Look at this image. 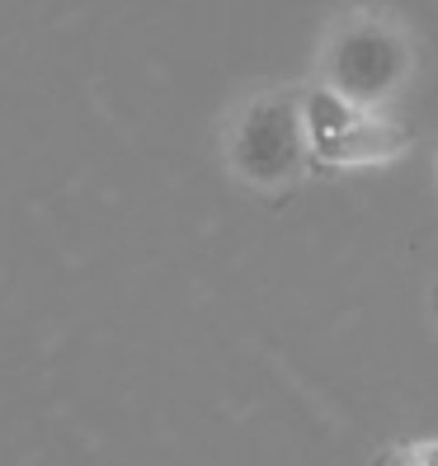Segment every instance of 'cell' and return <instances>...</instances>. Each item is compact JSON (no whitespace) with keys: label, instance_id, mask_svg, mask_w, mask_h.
I'll return each instance as SVG.
<instances>
[{"label":"cell","instance_id":"cell-1","mask_svg":"<svg viewBox=\"0 0 438 466\" xmlns=\"http://www.w3.org/2000/svg\"><path fill=\"white\" fill-rule=\"evenodd\" d=\"M217 160L255 194H288L311 175V137L302 114V86L260 80L231 95L217 118Z\"/></svg>","mask_w":438,"mask_h":466},{"label":"cell","instance_id":"cell-2","mask_svg":"<svg viewBox=\"0 0 438 466\" xmlns=\"http://www.w3.org/2000/svg\"><path fill=\"white\" fill-rule=\"evenodd\" d=\"M420 66V47L410 24L382 5H349L325 19L311 57V86L340 95L353 108L382 114Z\"/></svg>","mask_w":438,"mask_h":466},{"label":"cell","instance_id":"cell-3","mask_svg":"<svg viewBox=\"0 0 438 466\" xmlns=\"http://www.w3.org/2000/svg\"><path fill=\"white\" fill-rule=\"evenodd\" d=\"M302 114L311 137V160L316 166H382L410 147V132L372 108H353L340 95L307 86L302 90Z\"/></svg>","mask_w":438,"mask_h":466},{"label":"cell","instance_id":"cell-4","mask_svg":"<svg viewBox=\"0 0 438 466\" xmlns=\"http://www.w3.org/2000/svg\"><path fill=\"white\" fill-rule=\"evenodd\" d=\"M372 466H438V433L410 438V443H392Z\"/></svg>","mask_w":438,"mask_h":466},{"label":"cell","instance_id":"cell-5","mask_svg":"<svg viewBox=\"0 0 438 466\" xmlns=\"http://www.w3.org/2000/svg\"><path fill=\"white\" fill-rule=\"evenodd\" d=\"M433 316H438V307H433Z\"/></svg>","mask_w":438,"mask_h":466}]
</instances>
